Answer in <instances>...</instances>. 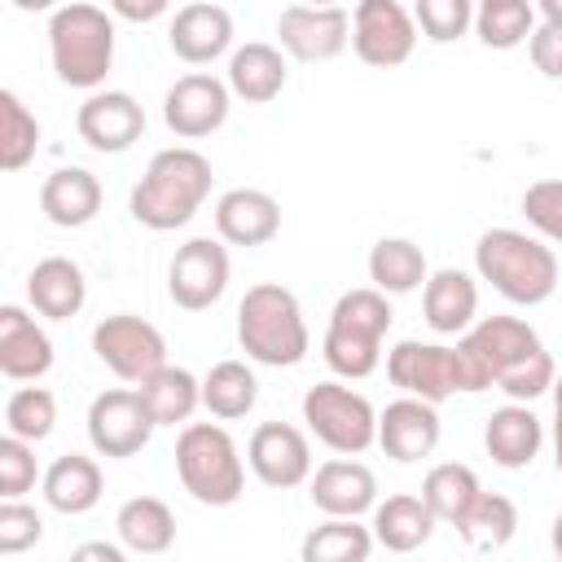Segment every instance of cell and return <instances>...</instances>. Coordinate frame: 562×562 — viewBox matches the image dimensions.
<instances>
[{
  "label": "cell",
  "mask_w": 562,
  "mask_h": 562,
  "mask_svg": "<svg viewBox=\"0 0 562 562\" xmlns=\"http://www.w3.org/2000/svg\"><path fill=\"white\" fill-rule=\"evenodd\" d=\"M540 443H544V426L540 417L522 404V400H509L505 408H496L483 426V448L487 457L501 465V470H522L540 457Z\"/></svg>",
  "instance_id": "cell-23"
},
{
  "label": "cell",
  "mask_w": 562,
  "mask_h": 562,
  "mask_svg": "<svg viewBox=\"0 0 562 562\" xmlns=\"http://www.w3.org/2000/svg\"><path fill=\"white\" fill-rule=\"evenodd\" d=\"M114 531H119V540L127 544V553L154 558V553H167V549L176 544V514H171V505L158 501V496H132V501L119 505Z\"/></svg>",
  "instance_id": "cell-30"
},
{
  "label": "cell",
  "mask_w": 562,
  "mask_h": 562,
  "mask_svg": "<svg viewBox=\"0 0 562 562\" xmlns=\"http://www.w3.org/2000/svg\"><path fill=\"white\" fill-rule=\"evenodd\" d=\"M536 9H540V18H544V22L562 26V0H536Z\"/></svg>",
  "instance_id": "cell-49"
},
{
  "label": "cell",
  "mask_w": 562,
  "mask_h": 562,
  "mask_svg": "<svg viewBox=\"0 0 562 562\" xmlns=\"http://www.w3.org/2000/svg\"><path fill=\"white\" fill-rule=\"evenodd\" d=\"M4 426H9V435L31 439V443L48 439L57 426V395L48 386H18L4 404Z\"/></svg>",
  "instance_id": "cell-39"
},
{
  "label": "cell",
  "mask_w": 562,
  "mask_h": 562,
  "mask_svg": "<svg viewBox=\"0 0 562 562\" xmlns=\"http://www.w3.org/2000/svg\"><path fill=\"white\" fill-rule=\"evenodd\" d=\"M92 351L114 378H123L132 386H140L149 373H158L167 364V338L132 312H114V316L97 321Z\"/></svg>",
  "instance_id": "cell-9"
},
{
  "label": "cell",
  "mask_w": 562,
  "mask_h": 562,
  "mask_svg": "<svg viewBox=\"0 0 562 562\" xmlns=\"http://www.w3.org/2000/svg\"><path fill=\"white\" fill-rule=\"evenodd\" d=\"M417 31L435 44H452L474 26V0H417L413 4Z\"/></svg>",
  "instance_id": "cell-40"
},
{
  "label": "cell",
  "mask_w": 562,
  "mask_h": 562,
  "mask_svg": "<svg viewBox=\"0 0 562 562\" xmlns=\"http://www.w3.org/2000/svg\"><path fill=\"white\" fill-rule=\"evenodd\" d=\"M391 321H395V312L378 285H360V290L338 294V303L329 312L325 347H321L325 364L347 382L369 378L382 364V342H386Z\"/></svg>",
  "instance_id": "cell-5"
},
{
  "label": "cell",
  "mask_w": 562,
  "mask_h": 562,
  "mask_svg": "<svg viewBox=\"0 0 562 562\" xmlns=\"http://www.w3.org/2000/svg\"><path fill=\"white\" fill-rule=\"evenodd\" d=\"M154 435V417L140 391H101L88 404V443L101 457H136Z\"/></svg>",
  "instance_id": "cell-15"
},
{
  "label": "cell",
  "mask_w": 562,
  "mask_h": 562,
  "mask_svg": "<svg viewBox=\"0 0 562 562\" xmlns=\"http://www.w3.org/2000/svg\"><path fill=\"white\" fill-rule=\"evenodd\" d=\"M435 522L439 518L430 514V505L422 496H413V492H395V496H386V501L373 505V540L382 549H391V553L422 549L430 540Z\"/></svg>",
  "instance_id": "cell-28"
},
{
  "label": "cell",
  "mask_w": 562,
  "mask_h": 562,
  "mask_svg": "<svg viewBox=\"0 0 562 562\" xmlns=\"http://www.w3.org/2000/svg\"><path fill=\"white\" fill-rule=\"evenodd\" d=\"M518 206H522L527 224H531L544 241H558V246H562V176L527 184Z\"/></svg>",
  "instance_id": "cell-41"
},
{
  "label": "cell",
  "mask_w": 562,
  "mask_h": 562,
  "mask_svg": "<svg viewBox=\"0 0 562 562\" xmlns=\"http://www.w3.org/2000/svg\"><path fill=\"white\" fill-rule=\"evenodd\" d=\"M303 422L307 430L338 457H360L378 443V408L342 386V382H316L303 395Z\"/></svg>",
  "instance_id": "cell-8"
},
{
  "label": "cell",
  "mask_w": 562,
  "mask_h": 562,
  "mask_svg": "<svg viewBox=\"0 0 562 562\" xmlns=\"http://www.w3.org/2000/svg\"><path fill=\"white\" fill-rule=\"evenodd\" d=\"M40 540H44V518H40L31 505H22V496H18V501H4V505H0V553H4V558L26 553V549H35Z\"/></svg>",
  "instance_id": "cell-43"
},
{
  "label": "cell",
  "mask_w": 562,
  "mask_h": 562,
  "mask_svg": "<svg viewBox=\"0 0 562 562\" xmlns=\"http://www.w3.org/2000/svg\"><path fill=\"white\" fill-rule=\"evenodd\" d=\"M422 312L435 334H465L479 316V285L461 268H439L422 285Z\"/></svg>",
  "instance_id": "cell-24"
},
{
  "label": "cell",
  "mask_w": 562,
  "mask_h": 562,
  "mask_svg": "<svg viewBox=\"0 0 562 562\" xmlns=\"http://www.w3.org/2000/svg\"><path fill=\"white\" fill-rule=\"evenodd\" d=\"M461 391H505L509 400L531 404L536 395L553 391V356L544 351L540 334L518 316H483L457 342Z\"/></svg>",
  "instance_id": "cell-1"
},
{
  "label": "cell",
  "mask_w": 562,
  "mask_h": 562,
  "mask_svg": "<svg viewBox=\"0 0 562 562\" xmlns=\"http://www.w3.org/2000/svg\"><path fill=\"white\" fill-rule=\"evenodd\" d=\"M136 391H140L154 426H184L198 413V404H202V382L189 369H180V364H162Z\"/></svg>",
  "instance_id": "cell-31"
},
{
  "label": "cell",
  "mask_w": 562,
  "mask_h": 562,
  "mask_svg": "<svg viewBox=\"0 0 562 562\" xmlns=\"http://www.w3.org/2000/svg\"><path fill=\"white\" fill-rule=\"evenodd\" d=\"M53 369V338L26 316V307H0V373L13 382H35Z\"/></svg>",
  "instance_id": "cell-22"
},
{
  "label": "cell",
  "mask_w": 562,
  "mask_h": 562,
  "mask_svg": "<svg viewBox=\"0 0 562 562\" xmlns=\"http://www.w3.org/2000/svg\"><path fill=\"white\" fill-rule=\"evenodd\" d=\"M101 492H105L101 465L83 452H66L44 470V501H48V509H57L66 518L88 514L101 501Z\"/></svg>",
  "instance_id": "cell-27"
},
{
  "label": "cell",
  "mask_w": 562,
  "mask_h": 562,
  "mask_svg": "<svg viewBox=\"0 0 562 562\" xmlns=\"http://www.w3.org/2000/svg\"><path fill=\"white\" fill-rule=\"evenodd\" d=\"M351 48L373 70L404 66L417 48V18L400 0H356V9H351Z\"/></svg>",
  "instance_id": "cell-10"
},
{
  "label": "cell",
  "mask_w": 562,
  "mask_h": 562,
  "mask_svg": "<svg viewBox=\"0 0 562 562\" xmlns=\"http://www.w3.org/2000/svg\"><path fill=\"white\" fill-rule=\"evenodd\" d=\"M228 272H233V268H228L224 241H215V237H193V241H184V246L171 255V268H167L171 303L184 307V312H206L211 303L224 299Z\"/></svg>",
  "instance_id": "cell-11"
},
{
  "label": "cell",
  "mask_w": 562,
  "mask_h": 562,
  "mask_svg": "<svg viewBox=\"0 0 562 562\" xmlns=\"http://www.w3.org/2000/svg\"><path fill=\"white\" fill-rule=\"evenodd\" d=\"M299 4H338V0H299Z\"/></svg>",
  "instance_id": "cell-51"
},
{
  "label": "cell",
  "mask_w": 562,
  "mask_h": 562,
  "mask_svg": "<svg viewBox=\"0 0 562 562\" xmlns=\"http://www.w3.org/2000/svg\"><path fill=\"white\" fill-rule=\"evenodd\" d=\"M35 448L31 439H18V435H4L0 439V496L4 501H18L35 487Z\"/></svg>",
  "instance_id": "cell-42"
},
{
  "label": "cell",
  "mask_w": 562,
  "mask_h": 562,
  "mask_svg": "<svg viewBox=\"0 0 562 562\" xmlns=\"http://www.w3.org/2000/svg\"><path fill=\"white\" fill-rule=\"evenodd\" d=\"M48 57L66 88L97 92L114 66V18L97 4H61L48 22Z\"/></svg>",
  "instance_id": "cell-6"
},
{
  "label": "cell",
  "mask_w": 562,
  "mask_h": 562,
  "mask_svg": "<svg viewBox=\"0 0 562 562\" xmlns=\"http://www.w3.org/2000/svg\"><path fill=\"white\" fill-rule=\"evenodd\" d=\"M386 378L417 400L443 404L448 395L461 391V369H457V347H439V342H417L404 338L386 351Z\"/></svg>",
  "instance_id": "cell-12"
},
{
  "label": "cell",
  "mask_w": 562,
  "mask_h": 562,
  "mask_svg": "<svg viewBox=\"0 0 562 562\" xmlns=\"http://www.w3.org/2000/svg\"><path fill=\"white\" fill-rule=\"evenodd\" d=\"M26 299L40 316L48 321H70L79 316L83 299H88V281H83V268L66 255H48L31 268L26 277Z\"/></svg>",
  "instance_id": "cell-26"
},
{
  "label": "cell",
  "mask_w": 562,
  "mask_h": 562,
  "mask_svg": "<svg viewBox=\"0 0 562 562\" xmlns=\"http://www.w3.org/2000/svg\"><path fill=\"white\" fill-rule=\"evenodd\" d=\"M457 531H461L465 549H474V553H496V549H505V544L514 540V531H518V505H514L509 496H501V492H483V496L470 505V514L457 522Z\"/></svg>",
  "instance_id": "cell-36"
},
{
  "label": "cell",
  "mask_w": 562,
  "mask_h": 562,
  "mask_svg": "<svg viewBox=\"0 0 562 562\" xmlns=\"http://www.w3.org/2000/svg\"><path fill=\"white\" fill-rule=\"evenodd\" d=\"M439 413L430 400H417V395H400L391 400L382 413H378V448L391 457V461H422L439 448Z\"/></svg>",
  "instance_id": "cell-18"
},
{
  "label": "cell",
  "mask_w": 562,
  "mask_h": 562,
  "mask_svg": "<svg viewBox=\"0 0 562 562\" xmlns=\"http://www.w3.org/2000/svg\"><path fill=\"white\" fill-rule=\"evenodd\" d=\"M13 9H22V13H48V9H61L57 0H9Z\"/></svg>",
  "instance_id": "cell-48"
},
{
  "label": "cell",
  "mask_w": 562,
  "mask_h": 562,
  "mask_svg": "<svg viewBox=\"0 0 562 562\" xmlns=\"http://www.w3.org/2000/svg\"><path fill=\"white\" fill-rule=\"evenodd\" d=\"M211 184H215V171L193 145L158 149L127 198L132 220L145 224L149 233L184 228L202 211V202L211 198Z\"/></svg>",
  "instance_id": "cell-2"
},
{
  "label": "cell",
  "mask_w": 562,
  "mask_h": 562,
  "mask_svg": "<svg viewBox=\"0 0 562 562\" xmlns=\"http://www.w3.org/2000/svg\"><path fill=\"white\" fill-rule=\"evenodd\" d=\"M285 75L290 70H285L281 48L259 44V40L233 48V57H228V88H233V97H241L250 105H268L272 97H281Z\"/></svg>",
  "instance_id": "cell-29"
},
{
  "label": "cell",
  "mask_w": 562,
  "mask_h": 562,
  "mask_svg": "<svg viewBox=\"0 0 562 562\" xmlns=\"http://www.w3.org/2000/svg\"><path fill=\"white\" fill-rule=\"evenodd\" d=\"M549 544H553V553L562 558V509L553 514V531H549Z\"/></svg>",
  "instance_id": "cell-50"
},
{
  "label": "cell",
  "mask_w": 562,
  "mask_h": 562,
  "mask_svg": "<svg viewBox=\"0 0 562 562\" xmlns=\"http://www.w3.org/2000/svg\"><path fill=\"white\" fill-rule=\"evenodd\" d=\"M474 268L501 299L518 307H536L558 290V255L518 228H487L474 241Z\"/></svg>",
  "instance_id": "cell-4"
},
{
  "label": "cell",
  "mask_w": 562,
  "mask_h": 562,
  "mask_svg": "<svg viewBox=\"0 0 562 562\" xmlns=\"http://www.w3.org/2000/svg\"><path fill=\"white\" fill-rule=\"evenodd\" d=\"M246 461H250L255 479L263 487H277V492L312 479V443L290 422H259L250 443H246Z\"/></svg>",
  "instance_id": "cell-17"
},
{
  "label": "cell",
  "mask_w": 562,
  "mask_h": 562,
  "mask_svg": "<svg viewBox=\"0 0 562 562\" xmlns=\"http://www.w3.org/2000/svg\"><path fill=\"white\" fill-rule=\"evenodd\" d=\"M167 44L180 61L189 66H211L215 57H224L233 48V13L224 4L211 0H193L184 9H176Z\"/></svg>",
  "instance_id": "cell-19"
},
{
  "label": "cell",
  "mask_w": 562,
  "mask_h": 562,
  "mask_svg": "<svg viewBox=\"0 0 562 562\" xmlns=\"http://www.w3.org/2000/svg\"><path fill=\"white\" fill-rule=\"evenodd\" d=\"M474 31L487 48H518L536 31L531 0H474Z\"/></svg>",
  "instance_id": "cell-37"
},
{
  "label": "cell",
  "mask_w": 562,
  "mask_h": 562,
  "mask_svg": "<svg viewBox=\"0 0 562 562\" xmlns=\"http://www.w3.org/2000/svg\"><path fill=\"white\" fill-rule=\"evenodd\" d=\"M553 461L562 474V373L553 378Z\"/></svg>",
  "instance_id": "cell-47"
},
{
  "label": "cell",
  "mask_w": 562,
  "mask_h": 562,
  "mask_svg": "<svg viewBox=\"0 0 562 562\" xmlns=\"http://www.w3.org/2000/svg\"><path fill=\"white\" fill-rule=\"evenodd\" d=\"M527 53H531V66L544 75V79H562V26L553 22H540L527 40Z\"/></svg>",
  "instance_id": "cell-44"
},
{
  "label": "cell",
  "mask_w": 562,
  "mask_h": 562,
  "mask_svg": "<svg viewBox=\"0 0 562 562\" xmlns=\"http://www.w3.org/2000/svg\"><path fill=\"white\" fill-rule=\"evenodd\" d=\"M255 400H259V382H255L250 364H241V360H220V364L206 369V378H202V408H206L211 417L237 422V417H246V413L255 408Z\"/></svg>",
  "instance_id": "cell-34"
},
{
  "label": "cell",
  "mask_w": 562,
  "mask_h": 562,
  "mask_svg": "<svg viewBox=\"0 0 562 562\" xmlns=\"http://www.w3.org/2000/svg\"><path fill=\"white\" fill-rule=\"evenodd\" d=\"M307 483H312V505L321 514H334V518H360L378 505V479L356 457H338V461L316 465V474Z\"/></svg>",
  "instance_id": "cell-21"
},
{
  "label": "cell",
  "mask_w": 562,
  "mask_h": 562,
  "mask_svg": "<svg viewBox=\"0 0 562 562\" xmlns=\"http://www.w3.org/2000/svg\"><path fill=\"white\" fill-rule=\"evenodd\" d=\"M79 140L97 154H123L145 136V110L132 92L119 88H97L83 97L79 114H75Z\"/></svg>",
  "instance_id": "cell-16"
},
{
  "label": "cell",
  "mask_w": 562,
  "mask_h": 562,
  "mask_svg": "<svg viewBox=\"0 0 562 562\" xmlns=\"http://www.w3.org/2000/svg\"><path fill=\"white\" fill-rule=\"evenodd\" d=\"M373 527H360L356 518H334L325 514L321 527H312L299 544L303 562H364L373 553Z\"/></svg>",
  "instance_id": "cell-35"
},
{
  "label": "cell",
  "mask_w": 562,
  "mask_h": 562,
  "mask_svg": "<svg viewBox=\"0 0 562 562\" xmlns=\"http://www.w3.org/2000/svg\"><path fill=\"white\" fill-rule=\"evenodd\" d=\"M426 277H430V263H426L422 246L408 237H382L369 250V281L382 294H413L426 285Z\"/></svg>",
  "instance_id": "cell-32"
},
{
  "label": "cell",
  "mask_w": 562,
  "mask_h": 562,
  "mask_svg": "<svg viewBox=\"0 0 562 562\" xmlns=\"http://www.w3.org/2000/svg\"><path fill=\"white\" fill-rule=\"evenodd\" d=\"M40 145V123L35 114L22 105V97L13 88L0 92V167L4 171H22L35 158Z\"/></svg>",
  "instance_id": "cell-38"
},
{
  "label": "cell",
  "mask_w": 562,
  "mask_h": 562,
  "mask_svg": "<svg viewBox=\"0 0 562 562\" xmlns=\"http://www.w3.org/2000/svg\"><path fill=\"white\" fill-rule=\"evenodd\" d=\"M277 40L294 61H329L351 44V13L342 4H285Z\"/></svg>",
  "instance_id": "cell-13"
},
{
  "label": "cell",
  "mask_w": 562,
  "mask_h": 562,
  "mask_svg": "<svg viewBox=\"0 0 562 562\" xmlns=\"http://www.w3.org/2000/svg\"><path fill=\"white\" fill-rule=\"evenodd\" d=\"M228 97H233L228 79H215V75H202V70L180 75L167 88V97H162V123L180 140H202V136H211V132L224 127Z\"/></svg>",
  "instance_id": "cell-14"
},
{
  "label": "cell",
  "mask_w": 562,
  "mask_h": 562,
  "mask_svg": "<svg viewBox=\"0 0 562 562\" xmlns=\"http://www.w3.org/2000/svg\"><path fill=\"white\" fill-rule=\"evenodd\" d=\"M176 474H180L184 492L211 509L237 505L241 487H246L241 452H237L233 435L215 422H184V430L176 439Z\"/></svg>",
  "instance_id": "cell-7"
},
{
  "label": "cell",
  "mask_w": 562,
  "mask_h": 562,
  "mask_svg": "<svg viewBox=\"0 0 562 562\" xmlns=\"http://www.w3.org/2000/svg\"><path fill=\"white\" fill-rule=\"evenodd\" d=\"M237 342L255 364L268 369H290L307 356V321L294 299V290L277 281H259L241 294L237 303Z\"/></svg>",
  "instance_id": "cell-3"
},
{
  "label": "cell",
  "mask_w": 562,
  "mask_h": 562,
  "mask_svg": "<svg viewBox=\"0 0 562 562\" xmlns=\"http://www.w3.org/2000/svg\"><path fill=\"white\" fill-rule=\"evenodd\" d=\"M110 9L123 18V22H154L171 9V0H110Z\"/></svg>",
  "instance_id": "cell-45"
},
{
  "label": "cell",
  "mask_w": 562,
  "mask_h": 562,
  "mask_svg": "<svg viewBox=\"0 0 562 562\" xmlns=\"http://www.w3.org/2000/svg\"><path fill=\"white\" fill-rule=\"evenodd\" d=\"M479 496H483L479 474H474L470 465H461V461L430 465L426 479H422V501H426L430 514H435L439 522H448V527H457V522L470 514V505H474Z\"/></svg>",
  "instance_id": "cell-33"
},
{
  "label": "cell",
  "mask_w": 562,
  "mask_h": 562,
  "mask_svg": "<svg viewBox=\"0 0 562 562\" xmlns=\"http://www.w3.org/2000/svg\"><path fill=\"white\" fill-rule=\"evenodd\" d=\"M123 553H127V544L119 540V544H105V540H92V544H79L75 549V558L83 562V558H101V562H123Z\"/></svg>",
  "instance_id": "cell-46"
},
{
  "label": "cell",
  "mask_w": 562,
  "mask_h": 562,
  "mask_svg": "<svg viewBox=\"0 0 562 562\" xmlns=\"http://www.w3.org/2000/svg\"><path fill=\"white\" fill-rule=\"evenodd\" d=\"M40 211L57 228H83L101 211V180L88 167H57L40 189Z\"/></svg>",
  "instance_id": "cell-25"
},
{
  "label": "cell",
  "mask_w": 562,
  "mask_h": 562,
  "mask_svg": "<svg viewBox=\"0 0 562 562\" xmlns=\"http://www.w3.org/2000/svg\"><path fill=\"white\" fill-rule=\"evenodd\" d=\"M215 233L228 246H268L281 233V202L263 189H228L215 202Z\"/></svg>",
  "instance_id": "cell-20"
}]
</instances>
